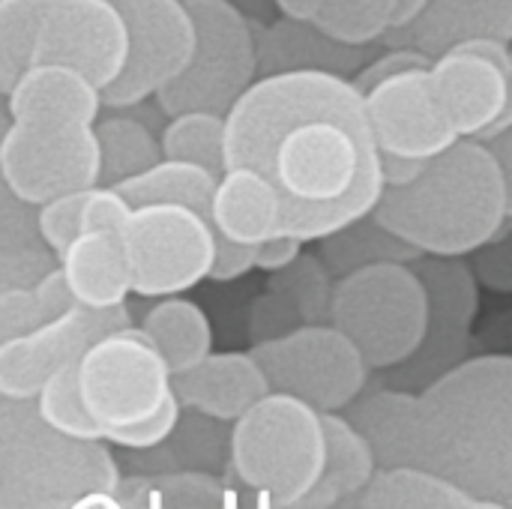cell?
I'll list each match as a JSON object with an SVG mask.
<instances>
[{
  "label": "cell",
  "mask_w": 512,
  "mask_h": 509,
  "mask_svg": "<svg viewBox=\"0 0 512 509\" xmlns=\"http://www.w3.org/2000/svg\"><path fill=\"white\" fill-rule=\"evenodd\" d=\"M225 168L264 174L303 243L369 216L387 186L366 96L333 72L255 78L225 114Z\"/></svg>",
  "instance_id": "obj_1"
},
{
  "label": "cell",
  "mask_w": 512,
  "mask_h": 509,
  "mask_svg": "<svg viewBox=\"0 0 512 509\" xmlns=\"http://www.w3.org/2000/svg\"><path fill=\"white\" fill-rule=\"evenodd\" d=\"M417 465L512 509V357L465 360L417 393Z\"/></svg>",
  "instance_id": "obj_2"
},
{
  "label": "cell",
  "mask_w": 512,
  "mask_h": 509,
  "mask_svg": "<svg viewBox=\"0 0 512 509\" xmlns=\"http://www.w3.org/2000/svg\"><path fill=\"white\" fill-rule=\"evenodd\" d=\"M420 255L462 258L480 252L507 225V189L492 150L459 138L429 159L405 186H384L372 210Z\"/></svg>",
  "instance_id": "obj_3"
},
{
  "label": "cell",
  "mask_w": 512,
  "mask_h": 509,
  "mask_svg": "<svg viewBox=\"0 0 512 509\" xmlns=\"http://www.w3.org/2000/svg\"><path fill=\"white\" fill-rule=\"evenodd\" d=\"M120 465L105 441L51 429L33 399H15L0 456V507H78L93 492H117Z\"/></svg>",
  "instance_id": "obj_4"
},
{
  "label": "cell",
  "mask_w": 512,
  "mask_h": 509,
  "mask_svg": "<svg viewBox=\"0 0 512 509\" xmlns=\"http://www.w3.org/2000/svg\"><path fill=\"white\" fill-rule=\"evenodd\" d=\"M321 411L297 396L270 390L228 435L237 480L270 507H300L324 474Z\"/></svg>",
  "instance_id": "obj_5"
},
{
  "label": "cell",
  "mask_w": 512,
  "mask_h": 509,
  "mask_svg": "<svg viewBox=\"0 0 512 509\" xmlns=\"http://www.w3.org/2000/svg\"><path fill=\"white\" fill-rule=\"evenodd\" d=\"M330 324L360 348L372 372H390L411 360L426 339V282L414 264L402 261L360 267L336 282Z\"/></svg>",
  "instance_id": "obj_6"
},
{
  "label": "cell",
  "mask_w": 512,
  "mask_h": 509,
  "mask_svg": "<svg viewBox=\"0 0 512 509\" xmlns=\"http://www.w3.org/2000/svg\"><path fill=\"white\" fill-rule=\"evenodd\" d=\"M186 6L195 18V51L186 69L156 93V102L168 117L228 114L258 78V33L231 0H186Z\"/></svg>",
  "instance_id": "obj_7"
},
{
  "label": "cell",
  "mask_w": 512,
  "mask_h": 509,
  "mask_svg": "<svg viewBox=\"0 0 512 509\" xmlns=\"http://www.w3.org/2000/svg\"><path fill=\"white\" fill-rule=\"evenodd\" d=\"M81 399L102 432L126 429L174 399V372L141 327H120L96 339L78 360Z\"/></svg>",
  "instance_id": "obj_8"
},
{
  "label": "cell",
  "mask_w": 512,
  "mask_h": 509,
  "mask_svg": "<svg viewBox=\"0 0 512 509\" xmlns=\"http://www.w3.org/2000/svg\"><path fill=\"white\" fill-rule=\"evenodd\" d=\"M120 240L132 291L138 297H171L210 279L219 234L204 213L156 201L132 207Z\"/></svg>",
  "instance_id": "obj_9"
},
{
  "label": "cell",
  "mask_w": 512,
  "mask_h": 509,
  "mask_svg": "<svg viewBox=\"0 0 512 509\" xmlns=\"http://www.w3.org/2000/svg\"><path fill=\"white\" fill-rule=\"evenodd\" d=\"M252 357L276 393L297 396L321 414L345 411L363 396L372 372L360 348L333 324H303L258 342Z\"/></svg>",
  "instance_id": "obj_10"
},
{
  "label": "cell",
  "mask_w": 512,
  "mask_h": 509,
  "mask_svg": "<svg viewBox=\"0 0 512 509\" xmlns=\"http://www.w3.org/2000/svg\"><path fill=\"white\" fill-rule=\"evenodd\" d=\"M93 126L9 120L0 141V174L9 189L39 207L57 195L99 186L102 156Z\"/></svg>",
  "instance_id": "obj_11"
},
{
  "label": "cell",
  "mask_w": 512,
  "mask_h": 509,
  "mask_svg": "<svg viewBox=\"0 0 512 509\" xmlns=\"http://www.w3.org/2000/svg\"><path fill=\"white\" fill-rule=\"evenodd\" d=\"M129 33L126 66L102 90L108 108H129L174 81L195 51V18L186 0H111Z\"/></svg>",
  "instance_id": "obj_12"
},
{
  "label": "cell",
  "mask_w": 512,
  "mask_h": 509,
  "mask_svg": "<svg viewBox=\"0 0 512 509\" xmlns=\"http://www.w3.org/2000/svg\"><path fill=\"white\" fill-rule=\"evenodd\" d=\"M411 264L429 291V327L417 354L402 366L390 369V387L423 390L459 363H465L480 297L477 276L462 258L420 255Z\"/></svg>",
  "instance_id": "obj_13"
},
{
  "label": "cell",
  "mask_w": 512,
  "mask_h": 509,
  "mask_svg": "<svg viewBox=\"0 0 512 509\" xmlns=\"http://www.w3.org/2000/svg\"><path fill=\"white\" fill-rule=\"evenodd\" d=\"M512 48L504 39H471L432 60L429 78L459 138H489L510 126Z\"/></svg>",
  "instance_id": "obj_14"
},
{
  "label": "cell",
  "mask_w": 512,
  "mask_h": 509,
  "mask_svg": "<svg viewBox=\"0 0 512 509\" xmlns=\"http://www.w3.org/2000/svg\"><path fill=\"white\" fill-rule=\"evenodd\" d=\"M129 33L111 0H45L33 63H66L99 90L126 66Z\"/></svg>",
  "instance_id": "obj_15"
},
{
  "label": "cell",
  "mask_w": 512,
  "mask_h": 509,
  "mask_svg": "<svg viewBox=\"0 0 512 509\" xmlns=\"http://www.w3.org/2000/svg\"><path fill=\"white\" fill-rule=\"evenodd\" d=\"M126 324L129 315L123 306L87 309L75 303L33 330L6 339L0 345V393L9 399H36L42 384L57 369L78 363L96 339Z\"/></svg>",
  "instance_id": "obj_16"
},
{
  "label": "cell",
  "mask_w": 512,
  "mask_h": 509,
  "mask_svg": "<svg viewBox=\"0 0 512 509\" xmlns=\"http://www.w3.org/2000/svg\"><path fill=\"white\" fill-rule=\"evenodd\" d=\"M429 66L396 72L366 93V111L381 156L429 162L459 141L435 99Z\"/></svg>",
  "instance_id": "obj_17"
},
{
  "label": "cell",
  "mask_w": 512,
  "mask_h": 509,
  "mask_svg": "<svg viewBox=\"0 0 512 509\" xmlns=\"http://www.w3.org/2000/svg\"><path fill=\"white\" fill-rule=\"evenodd\" d=\"M384 39L390 48H414L432 60L471 39L512 42V0H429L420 18Z\"/></svg>",
  "instance_id": "obj_18"
},
{
  "label": "cell",
  "mask_w": 512,
  "mask_h": 509,
  "mask_svg": "<svg viewBox=\"0 0 512 509\" xmlns=\"http://www.w3.org/2000/svg\"><path fill=\"white\" fill-rule=\"evenodd\" d=\"M270 381L261 363L249 354H207L186 372L174 375V393L183 408L213 417L219 423H234L255 402L270 393Z\"/></svg>",
  "instance_id": "obj_19"
},
{
  "label": "cell",
  "mask_w": 512,
  "mask_h": 509,
  "mask_svg": "<svg viewBox=\"0 0 512 509\" xmlns=\"http://www.w3.org/2000/svg\"><path fill=\"white\" fill-rule=\"evenodd\" d=\"M102 90L66 63H33L6 93L15 123H87L102 111Z\"/></svg>",
  "instance_id": "obj_20"
},
{
  "label": "cell",
  "mask_w": 512,
  "mask_h": 509,
  "mask_svg": "<svg viewBox=\"0 0 512 509\" xmlns=\"http://www.w3.org/2000/svg\"><path fill=\"white\" fill-rule=\"evenodd\" d=\"M369 60V45H345L315 21L279 18L258 33V72H333L354 78Z\"/></svg>",
  "instance_id": "obj_21"
},
{
  "label": "cell",
  "mask_w": 512,
  "mask_h": 509,
  "mask_svg": "<svg viewBox=\"0 0 512 509\" xmlns=\"http://www.w3.org/2000/svg\"><path fill=\"white\" fill-rule=\"evenodd\" d=\"M57 267L72 291V300L87 309H117L132 291L120 234L81 231L57 258Z\"/></svg>",
  "instance_id": "obj_22"
},
{
  "label": "cell",
  "mask_w": 512,
  "mask_h": 509,
  "mask_svg": "<svg viewBox=\"0 0 512 509\" xmlns=\"http://www.w3.org/2000/svg\"><path fill=\"white\" fill-rule=\"evenodd\" d=\"M213 228L231 243L258 246L282 231V201L273 183L252 168H225L213 192Z\"/></svg>",
  "instance_id": "obj_23"
},
{
  "label": "cell",
  "mask_w": 512,
  "mask_h": 509,
  "mask_svg": "<svg viewBox=\"0 0 512 509\" xmlns=\"http://www.w3.org/2000/svg\"><path fill=\"white\" fill-rule=\"evenodd\" d=\"M345 417L369 441L378 468L417 465V393L402 387H384L369 396H357Z\"/></svg>",
  "instance_id": "obj_24"
},
{
  "label": "cell",
  "mask_w": 512,
  "mask_h": 509,
  "mask_svg": "<svg viewBox=\"0 0 512 509\" xmlns=\"http://www.w3.org/2000/svg\"><path fill=\"white\" fill-rule=\"evenodd\" d=\"M324 423V474L315 483V489L303 498L300 507H339L348 504L369 486V480L378 471V459L363 438V432L348 420L339 417V411L321 414Z\"/></svg>",
  "instance_id": "obj_25"
},
{
  "label": "cell",
  "mask_w": 512,
  "mask_h": 509,
  "mask_svg": "<svg viewBox=\"0 0 512 509\" xmlns=\"http://www.w3.org/2000/svg\"><path fill=\"white\" fill-rule=\"evenodd\" d=\"M369 509H465L480 507L465 489L423 465L378 468L369 486L351 501Z\"/></svg>",
  "instance_id": "obj_26"
},
{
  "label": "cell",
  "mask_w": 512,
  "mask_h": 509,
  "mask_svg": "<svg viewBox=\"0 0 512 509\" xmlns=\"http://www.w3.org/2000/svg\"><path fill=\"white\" fill-rule=\"evenodd\" d=\"M141 330L153 339L174 375L192 369L213 351V330L207 315L177 294L162 297V303L144 315Z\"/></svg>",
  "instance_id": "obj_27"
},
{
  "label": "cell",
  "mask_w": 512,
  "mask_h": 509,
  "mask_svg": "<svg viewBox=\"0 0 512 509\" xmlns=\"http://www.w3.org/2000/svg\"><path fill=\"white\" fill-rule=\"evenodd\" d=\"M219 177L195 162L183 159H159L147 171L126 177L114 183L120 195L138 207V204H156V201H171V204H186L207 219L213 216V192H216Z\"/></svg>",
  "instance_id": "obj_28"
},
{
  "label": "cell",
  "mask_w": 512,
  "mask_h": 509,
  "mask_svg": "<svg viewBox=\"0 0 512 509\" xmlns=\"http://www.w3.org/2000/svg\"><path fill=\"white\" fill-rule=\"evenodd\" d=\"M321 243H324V264L339 279L369 264H384V261L411 264L420 258V252L402 237H396L384 222H378L375 213L351 222L348 228L324 237Z\"/></svg>",
  "instance_id": "obj_29"
},
{
  "label": "cell",
  "mask_w": 512,
  "mask_h": 509,
  "mask_svg": "<svg viewBox=\"0 0 512 509\" xmlns=\"http://www.w3.org/2000/svg\"><path fill=\"white\" fill-rule=\"evenodd\" d=\"M99 156H102V186H114L126 177H135L162 159L159 138L132 117H108L96 126Z\"/></svg>",
  "instance_id": "obj_30"
},
{
  "label": "cell",
  "mask_w": 512,
  "mask_h": 509,
  "mask_svg": "<svg viewBox=\"0 0 512 509\" xmlns=\"http://www.w3.org/2000/svg\"><path fill=\"white\" fill-rule=\"evenodd\" d=\"M165 159L195 162L216 177L225 171V114L216 111H183L171 114L159 135Z\"/></svg>",
  "instance_id": "obj_31"
},
{
  "label": "cell",
  "mask_w": 512,
  "mask_h": 509,
  "mask_svg": "<svg viewBox=\"0 0 512 509\" xmlns=\"http://www.w3.org/2000/svg\"><path fill=\"white\" fill-rule=\"evenodd\" d=\"M396 3L399 0H321L315 24L345 45H372L393 30Z\"/></svg>",
  "instance_id": "obj_32"
},
{
  "label": "cell",
  "mask_w": 512,
  "mask_h": 509,
  "mask_svg": "<svg viewBox=\"0 0 512 509\" xmlns=\"http://www.w3.org/2000/svg\"><path fill=\"white\" fill-rule=\"evenodd\" d=\"M45 0H0V93L6 96L33 66Z\"/></svg>",
  "instance_id": "obj_33"
},
{
  "label": "cell",
  "mask_w": 512,
  "mask_h": 509,
  "mask_svg": "<svg viewBox=\"0 0 512 509\" xmlns=\"http://www.w3.org/2000/svg\"><path fill=\"white\" fill-rule=\"evenodd\" d=\"M36 411L42 414V420L69 435V438H84V441H102L99 426L93 423L84 399H81V387H78V363H69L63 369H57L42 390L36 393Z\"/></svg>",
  "instance_id": "obj_34"
},
{
  "label": "cell",
  "mask_w": 512,
  "mask_h": 509,
  "mask_svg": "<svg viewBox=\"0 0 512 509\" xmlns=\"http://www.w3.org/2000/svg\"><path fill=\"white\" fill-rule=\"evenodd\" d=\"M270 291L285 297L303 324H327L330 321V270L315 255H300L291 267L279 270L270 282Z\"/></svg>",
  "instance_id": "obj_35"
},
{
  "label": "cell",
  "mask_w": 512,
  "mask_h": 509,
  "mask_svg": "<svg viewBox=\"0 0 512 509\" xmlns=\"http://www.w3.org/2000/svg\"><path fill=\"white\" fill-rule=\"evenodd\" d=\"M228 489L201 468H174L150 474V507H225Z\"/></svg>",
  "instance_id": "obj_36"
},
{
  "label": "cell",
  "mask_w": 512,
  "mask_h": 509,
  "mask_svg": "<svg viewBox=\"0 0 512 509\" xmlns=\"http://www.w3.org/2000/svg\"><path fill=\"white\" fill-rule=\"evenodd\" d=\"M0 249L21 255V258H36V261H57L54 252L45 246L36 228V207L21 201L9 183L0 174Z\"/></svg>",
  "instance_id": "obj_37"
},
{
  "label": "cell",
  "mask_w": 512,
  "mask_h": 509,
  "mask_svg": "<svg viewBox=\"0 0 512 509\" xmlns=\"http://www.w3.org/2000/svg\"><path fill=\"white\" fill-rule=\"evenodd\" d=\"M84 192H66L57 195L45 204L36 207V228L39 237L45 240V246L54 252V258H60L66 252V246L81 234V207H84Z\"/></svg>",
  "instance_id": "obj_38"
},
{
  "label": "cell",
  "mask_w": 512,
  "mask_h": 509,
  "mask_svg": "<svg viewBox=\"0 0 512 509\" xmlns=\"http://www.w3.org/2000/svg\"><path fill=\"white\" fill-rule=\"evenodd\" d=\"M180 399L174 393V399H168L156 414L144 417L141 423H132L126 429H114L105 435V444L129 450V453H147V450H159L162 444L171 441L177 423H180Z\"/></svg>",
  "instance_id": "obj_39"
},
{
  "label": "cell",
  "mask_w": 512,
  "mask_h": 509,
  "mask_svg": "<svg viewBox=\"0 0 512 509\" xmlns=\"http://www.w3.org/2000/svg\"><path fill=\"white\" fill-rule=\"evenodd\" d=\"M132 213V204L120 195L117 186H93L84 195L81 207V231H108L120 234L126 219Z\"/></svg>",
  "instance_id": "obj_40"
},
{
  "label": "cell",
  "mask_w": 512,
  "mask_h": 509,
  "mask_svg": "<svg viewBox=\"0 0 512 509\" xmlns=\"http://www.w3.org/2000/svg\"><path fill=\"white\" fill-rule=\"evenodd\" d=\"M303 327V321L297 318V312L291 309V303L285 297H279L276 291H270L267 297L255 300V309H252V336H255V345L258 342H267V339H276V336H285L291 330Z\"/></svg>",
  "instance_id": "obj_41"
},
{
  "label": "cell",
  "mask_w": 512,
  "mask_h": 509,
  "mask_svg": "<svg viewBox=\"0 0 512 509\" xmlns=\"http://www.w3.org/2000/svg\"><path fill=\"white\" fill-rule=\"evenodd\" d=\"M477 273L480 279L495 291H512V231H504L486 243L477 255Z\"/></svg>",
  "instance_id": "obj_42"
},
{
  "label": "cell",
  "mask_w": 512,
  "mask_h": 509,
  "mask_svg": "<svg viewBox=\"0 0 512 509\" xmlns=\"http://www.w3.org/2000/svg\"><path fill=\"white\" fill-rule=\"evenodd\" d=\"M432 63V57H426V54H420V51H414V48H393L390 54H384V57H378V60H369L351 81H354V87L366 96L375 84H381L384 78H390V75H396V72H405V69H414V66H429Z\"/></svg>",
  "instance_id": "obj_43"
},
{
  "label": "cell",
  "mask_w": 512,
  "mask_h": 509,
  "mask_svg": "<svg viewBox=\"0 0 512 509\" xmlns=\"http://www.w3.org/2000/svg\"><path fill=\"white\" fill-rule=\"evenodd\" d=\"M252 267H255V246L231 243V240L219 237L216 258H213V267H210L213 282H234V279L246 276Z\"/></svg>",
  "instance_id": "obj_44"
},
{
  "label": "cell",
  "mask_w": 512,
  "mask_h": 509,
  "mask_svg": "<svg viewBox=\"0 0 512 509\" xmlns=\"http://www.w3.org/2000/svg\"><path fill=\"white\" fill-rule=\"evenodd\" d=\"M300 255H303V240L294 237V234L279 231V234H273V237H267V240H261L255 246V267L279 273V270L291 267Z\"/></svg>",
  "instance_id": "obj_45"
},
{
  "label": "cell",
  "mask_w": 512,
  "mask_h": 509,
  "mask_svg": "<svg viewBox=\"0 0 512 509\" xmlns=\"http://www.w3.org/2000/svg\"><path fill=\"white\" fill-rule=\"evenodd\" d=\"M33 294H36L45 318H54V315H60V312H66V309L75 306L72 291H69V285H66V279H63V273H60L57 264L33 285Z\"/></svg>",
  "instance_id": "obj_46"
},
{
  "label": "cell",
  "mask_w": 512,
  "mask_h": 509,
  "mask_svg": "<svg viewBox=\"0 0 512 509\" xmlns=\"http://www.w3.org/2000/svg\"><path fill=\"white\" fill-rule=\"evenodd\" d=\"M483 144L492 150L498 168H501V177H504V189H507V216L512 219V123L507 129L483 138Z\"/></svg>",
  "instance_id": "obj_47"
},
{
  "label": "cell",
  "mask_w": 512,
  "mask_h": 509,
  "mask_svg": "<svg viewBox=\"0 0 512 509\" xmlns=\"http://www.w3.org/2000/svg\"><path fill=\"white\" fill-rule=\"evenodd\" d=\"M381 165H384L387 186H405L426 168L423 159H402V156H381Z\"/></svg>",
  "instance_id": "obj_48"
},
{
  "label": "cell",
  "mask_w": 512,
  "mask_h": 509,
  "mask_svg": "<svg viewBox=\"0 0 512 509\" xmlns=\"http://www.w3.org/2000/svg\"><path fill=\"white\" fill-rule=\"evenodd\" d=\"M273 3L282 12V18H294V21H315L321 12V0H273Z\"/></svg>",
  "instance_id": "obj_49"
},
{
  "label": "cell",
  "mask_w": 512,
  "mask_h": 509,
  "mask_svg": "<svg viewBox=\"0 0 512 509\" xmlns=\"http://www.w3.org/2000/svg\"><path fill=\"white\" fill-rule=\"evenodd\" d=\"M426 6H429V0H399V3H396V21H393V30H396V27L411 24L414 18H420Z\"/></svg>",
  "instance_id": "obj_50"
},
{
  "label": "cell",
  "mask_w": 512,
  "mask_h": 509,
  "mask_svg": "<svg viewBox=\"0 0 512 509\" xmlns=\"http://www.w3.org/2000/svg\"><path fill=\"white\" fill-rule=\"evenodd\" d=\"M12 411H15V399L0 393V456H3V444H6V432L12 423Z\"/></svg>",
  "instance_id": "obj_51"
},
{
  "label": "cell",
  "mask_w": 512,
  "mask_h": 509,
  "mask_svg": "<svg viewBox=\"0 0 512 509\" xmlns=\"http://www.w3.org/2000/svg\"><path fill=\"white\" fill-rule=\"evenodd\" d=\"M6 129H9V111L0 108V141H3V135H6Z\"/></svg>",
  "instance_id": "obj_52"
},
{
  "label": "cell",
  "mask_w": 512,
  "mask_h": 509,
  "mask_svg": "<svg viewBox=\"0 0 512 509\" xmlns=\"http://www.w3.org/2000/svg\"><path fill=\"white\" fill-rule=\"evenodd\" d=\"M510 123H512V63H510Z\"/></svg>",
  "instance_id": "obj_53"
}]
</instances>
